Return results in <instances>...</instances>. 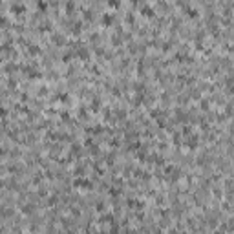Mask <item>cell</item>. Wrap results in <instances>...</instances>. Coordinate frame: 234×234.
<instances>
[{
  "label": "cell",
  "mask_w": 234,
  "mask_h": 234,
  "mask_svg": "<svg viewBox=\"0 0 234 234\" xmlns=\"http://www.w3.org/2000/svg\"><path fill=\"white\" fill-rule=\"evenodd\" d=\"M108 6H112V7H119V6H121V2H115V0H110V2H108Z\"/></svg>",
  "instance_id": "52a82bcc"
},
{
  "label": "cell",
  "mask_w": 234,
  "mask_h": 234,
  "mask_svg": "<svg viewBox=\"0 0 234 234\" xmlns=\"http://www.w3.org/2000/svg\"><path fill=\"white\" fill-rule=\"evenodd\" d=\"M110 194H112V196H115V194H119V190H117V189H112V190H110Z\"/></svg>",
  "instance_id": "8fae6325"
},
{
  "label": "cell",
  "mask_w": 234,
  "mask_h": 234,
  "mask_svg": "<svg viewBox=\"0 0 234 234\" xmlns=\"http://www.w3.org/2000/svg\"><path fill=\"white\" fill-rule=\"evenodd\" d=\"M73 185L75 186H82V189H91V181H88V179H75L73 181Z\"/></svg>",
  "instance_id": "6da1fadb"
},
{
  "label": "cell",
  "mask_w": 234,
  "mask_h": 234,
  "mask_svg": "<svg viewBox=\"0 0 234 234\" xmlns=\"http://www.w3.org/2000/svg\"><path fill=\"white\" fill-rule=\"evenodd\" d=\"M6 113H7L6 108H0V117H6Z\"/></svg>",
  "instance_id": "30bf717a"
},
{
  "label": "cell",
  "mask_w": 234,
  "mask_h": 234,
  "mask_svg": "<svg viewBox=\"0 0 234 234\" xmlns=\"http://www.w3.org/2000/svg\"><path fill=\"white\" fill-rule=\"evenodd\" d=\"M143 15H145V17H152V15H154V11H152V7L150 6H143Z\"/></svg>",
  "instance_id": "277c9868"
},
{
  "label": "cell",
  "mask_w": 234,
  "mask_h": 234,
  "mask_svg": "<svg viewBox=\"0 0 234 234\" xmlns=\"http://www.w3.org/2000/svg\"><path fill=\"white\" fill-rule=\"evenodd\" d=\"M110 234H119V227H117V225H113L112 230H110Z\"/></svg>",
  "instance_id": "9c48e42d"
},
{
  "label": "cell",
  "mask_w": 234,
  "mask_h": 234,
  "mask_svg": "<svg viewBox=\"0 0 234 234\" xmlns=\"http://www.w3.org/2000/svg\"><path fill=\"white\" fill-rule=\"evenodd\" d=\"M112 20H113L112 13H104V15H103V24H104V26H110V24H112Z\"/></svg>",
  "instance_id": "7a4b0ae2"
},
{
  "label": "cell",
  "mask_w": 234,
  "mask_h": 234,
  "mask_svg": "<svg viewBox=\"0 0 234 234\" xmlns=\"http://www.w3.org/2000/svg\"><path fill=\"white\" fill-rule=\"evenodd\" d=\"M66 9H68V11L75 9V4H73V2H68V4H66Z\"/></svg>",
  "instance_id": "ba28073f"
},
{
  "label": "cell",
  "mask_w": 234,
  "mask_h": 234,
  "mask_svg": "<svg viewBox=\"0 0 234 234\" xmlns=\"http://www.w3.org/2000/svg\"><path fill=\"white\" fill-rule=\"evenodd\" d=\"M11 9H13L15 13H22L26 7H24V4H13V6H11Z\"/></svg>",
  "instance_id": "3957f363"
},
{
  "label": "cell",
  "mask_w": 234,
  "mask_h": 234,
  "mask_svg": "<svg viewBox=\"0 0 234 234\" xmlns=\"http://www.w3.org/2000/svg\"><path fill=\"white\" fill-rule=\"evenodd\" d=\"M97 210H104V205L103 203H97Z\"/></svg>",
  "instance_id": "7c38bea8"
},
{
  "label": "cell",
  "mask_w": 234,
  "mask_h": 234,
  "mask_svg": "<svg viewBox=\"0 0 234 234\" xmlns=\"http://www.w3.org/2000/svg\"><path fill=\"white\" fill-rule=\"evenodd\" d=\"M53 40L55 42H64V37L62 35H53Z\"/></svg>",
  "instance_id": "5b68a950"
},
{
  "label": "cell",
  "mask_w": 234,
  "mask_h": 234,
  "mask_svg": "<svg viewBox=\"0 0 234 234\" xmlns=\"http://www.w3.org/2000/svg\"><path fill=\"white\" fill-rule=\"evenodd\" d=\"M37 6H38V9H44V11H46V7H48L46 2H37Z\"/></svg>",
  "instance_id": "8992f818"
}]
</instances>
